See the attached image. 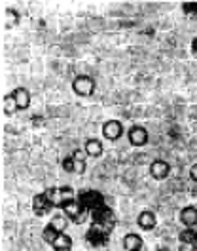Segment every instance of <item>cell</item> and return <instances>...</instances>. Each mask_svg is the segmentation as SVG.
I'll return each mask as SVG.
<instances>
[{"label":"cell","mask_w":197,"mask_h":251,"mask_svg":"<svg viewBox=\"0 0 197 251\" xmlns=\"http://www.w3.org/2000/svg\"><path fill=\"white\" fill-rule=\"evenodd\" d=\"M91 226L86 234V240L89 242L91 248H101L108 242V238L112 234L114 226H116V215L108 205H101L95 211H91Z\"/></svg>","instance_id":"1"},{"label":"cell","mask_w":197,"mask_h":251,"mask_svg":"<svg viewBox=\"0 0 197 251\" xmlns=\"http://www.w3.org/2000/svg\"><path fill=\"white\" fill-rule=\"evenodd\" d=\"M80 205L86 209V211H95L97 207H101V205H105V198H103V194L101 192H97V190H82L80 194H78V198H76Z\"/></svg>","instance_id":"2"},{"label":"cell","mask_w":197,"mask_h":251,"mask_svg":"<svg viewBox=\"0 0 197 251\" xmlns=\"http://www.w3.org/2000/svg\"><path fill=\"white\" fill-rule=\"evenodd\" d=\"M63 211H65V215H66V219L70 221V223H74V225H82L86 217L89 215V211H86L78 200H72V202H68V204L63 205Z\"/></svg>","instance_id":"3"},{"label":"cell","mask_w":197,"mask_h":251,"mask_svg":"<svg viewBox=\"0 0 197 251\" xmlns=\"http://www.w3.org/2000/svg\"><path fill=\"white\" fill-rule=\"evenodd\" d=\"M72 90H74L78 95H82V97H88L95 92V82L91 76L88 75H80V76H76L74 82H72Z\"/></svg>","instance_id":"4"},{"label":"cell","mask_w":197,"mask_h":251,"mask_svg":"<svg viewBox=\"0 0 197 251\" xmlns=\"http://www.w3.org/2000/svg\"><path fill=\"white\" fill-rule=\"evenodd\" d=\"M103 135L110 141H118L123 135V126L118 120H106L103 124Z\"/></svg>","instance_id":"5"},{"label":"cell","mask_w":197,"mask_h":251,"mask_svg":"<svg viewBox=\"0 0 197 251\" xmlns=\"http://www.w3.org/2000/svg\"><path fill=\"white\" fill-rule=\"evenodd\" d=\"M53 205H51V202L47 200V196H45V192H42V194H36L34 198H32V211L38 215V217H44L45 213L51 209Z\"/></svg>","instance_id":"6"},{"label":"cell","mask_w":197,"mask_h":251,"mask_svg":"<svg viewBox=\"0 0 197 251\" xmlns=\"http://www.w3.org/2000/svg\"><path fill=\"white\" fill-rule=\"evenodd\" d=\"M127 137H129V143L135 145V147H142L148 141V131L142 127V126H133L129 131H127Z\"/></svg>","instance_id":"7"},{"label":"cell","mask_w":197,"mask_h":251,"mask_svg":"<svg viewBox=\"0 0 197 251\" xmlns=\"http://www.w3.org/2000/svg\"><path fill=\"white\" fill-rule=\"evenodd\" d=\"M169 172H171V166L163 162V160H153L150 166V173L153 179H157V181H163L169 177Z\"/></svg>","instance_id":"8"},{"label":"cell","mask_w":197,"mask_h":251,"mask_svg":"<svg viewBox=\"0 0 197 251\" xmlns=\"http://www.w3.org/2000/svg\"><path fill=\"white\" fill-rule=\"evenodd\" d=\"M180 223L186 228H192L194 225H197V207L188 205L180 211Z\"/></svg>","instance_id":"9"},{"label":"cell","mask_w":197,"mask_h":251,"mask_svg":"<svg viewBox=\"0 0 197 251\" xmlns=\"http://www.w3.org/2000/svg\"><path fill=\"white\" fill-rule=\"evenodd\" d=\"M86 151L84 149H76L74 152L70 154L72 158V172L74 173H84L86 172Z\"/></svg>","instance_id":"10"},{"label":"cell","mask_w":197,"mask_h":251,"mask_svg":"<svg viewBox=\"0 0 197 251\" xmlns=\"http://www.w3.org/2000/svg\"><path fill=\"white\" fill-rule=\"evenodd\" d=\"M136 223H138V226L142 228V230H153L155 228V215L152 213V211H142L140 215H138V219H136Z\"/></svg>","instance_id":"11"},{"label":"cell","mask_w":197,"mask_h":251,"mask_svg":"<svg viewBox=\"0 0 197 251\" xmlns=\"http://www.w3.org/2000/svg\"><path fill=\"white\" fill-rule=\"evenodd\" d=\"M45 196H47V200L51 202L53 207H63L65 205V196H63V188H57V187H51L45 190Z\"/></svg>","instance_id":"12"},{"label":"cell","mask_w":197,"mask_h":251,"mask_svg":"<svg viewBox=\"0 0 197 251\" xmlns=\"http://www.w3.org/2000/svg\"><path fill=\"white\" fill-rule=\"evenodd\" d=\"M84 151L88 152V156L99 158L103 154V143L99 141V139H88L86 145H84Z\"/></svg>","instance_id":"13"},{"label":"cell","mask_w":197,"mask_h":251,"mask_svg":"<svg viewBox=\"0 0 197 251\" xmlns=\"http://www.w3.org/2000/svg\"><path fill=\"white\" fill-rule=\"evenodd\" d=\"M123 248L127 251H140L142 250V238L138 234H127L123 238Z\"/></svg>","instance_id":"14"},{"label":"cell","mask_w":197,"mask_h":251,"mask_svg":"<svg viewBox=\"0 0 197 251\" xmlns=\"http://www.w3.org/2000/svg\"><path fill=\"white\" fill-rule=\"evenodd\" d=\"M12 94H14L19 109H27V107L30 105V94L25 90V88H17V90H14Z\"/></svg>","instance_id":"15"},{"label":"cell","mask_w":197,"mask_h":251,"mask_svg":"<svg viewBox=\"0 0 197 251\" xmlns=\"http://www.w3.org/2000/svg\"><path fill=\"white\" fill-rule=\"evenodd\" d=\"M51 248L55 251H70L72 250V240H70V236H66L63 232V234L57 236V240H55V244Z\"/></svg>","instance_id":"16"},{"label":"cell","mask_w":197,"mask_h":251,"mask_svg":"<svg viewBox=\"0 0 197 251\" xmlns=\"http://www.w3.org/2000/svg\"><path fill=\"white\" fill-rule=\"evenodd\" d=\"M180 244H197V230L194 228H184L180 234H178Z\"/></svg>","instance_id":"17"},{"label":"cell","mask_w":197,"mask_h":251,"mask_svg":"<svg viewBox=\"0 0 197 251\" xmlns=\"http://www.w3.org/2000/svg\"><path fill=\"white\" fill-rule=\"evenodd\" d=\"M49 225H51L59 234H63L65 228H66V225H68V219H66V215H55L53 219L49 221Z\"/></svg>","instance_id":"18"},{"label":"cell","mask_w":197,"mask_h":251,"mask_svg":"<svg viewBox=\"0 0 197 251\" xmlns=\"http://www.w3.org/2000/svg\"><path fill=\"white\" fill-rule=\"evenodd\" d=\"M57 236H59V232L51 226V225H47L44 228V232H42V238H44L45 244H49V246H53L55 244V240H57Z\"/></svg>","instance_id":"19"},{"label":"cell","mask_w":197,"mask_h":251,"mask_svg":"<svg viewBox=\"0 0 197 251\" xmlns=\"http://www.w3.org/2000/svg\"><path fill=\"white\" fill-rule=\"evenodd\" d=\"M17 109H19V107H17V101H15L14 94L6 95V97H4V112H6V114H14Z\"/></svg>","instance_id":"20"},{"label":"cell","mask_w":197,"mask_h":251,"mask_svg":"<svg viewBox=\"0 0 197 251\" xmlns=\"http://www.w3.org/2000/svg\"><path fill=\"white\" fill-rule=\"evenodd\" d=\"M182 8H184V12H186L188 16L197 17V2H184Z\"/></svg>","instance_id":"21"},{"label":"cell","mask_w":197,"mask_h":251,"mask_svg":"<svg viewBox=\"0 0 197 251\" xmlns=\"http://www.w3.org/2000/svg\"><path fill=\"white\" fill-rule=\"evenodd\" d=\"M178 251H197V244H180Z\"/></svg>","instance_id":"22"},{"label":"cell","mask_w":197,"mask_h":251,"mask_svg":"<svg viewBox=\"0 0 197 251\" xmlns=\"http://www.w3.org/2000/svg\"><path fill=\"white\" fill-rule=\"evenodd\" d=\"M63 168H65V172H72V158H70V156L65 158V162H63Z\"/></svg>","instance_id":"23"},{"label":"cell","mask_w":197,"mask_h":251,"mask_svg":"<svg viewBox=\"0 0 197 251\" xmlns=\"http://www.w3.org/2000/svg\"><path fill=\"white\" fill-rule=\"evenodd\" d=\"M190 177L197 183V164H194V166L190 168Z\"/></svg>","instance_id":"24"}]
</instances>
